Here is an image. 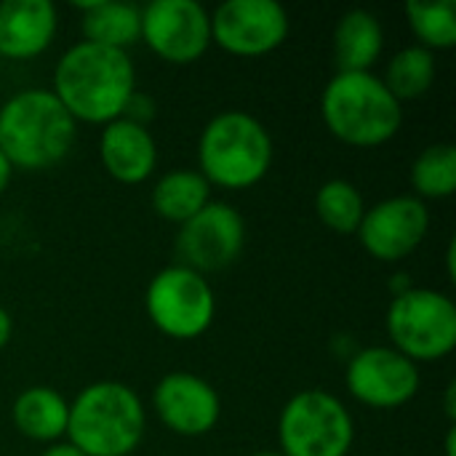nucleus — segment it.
Here are the masks:
<instances>
[{
    "label": "nucleus",
    "instance_id": "nucleus-30",
    "mask_svg": "<svg viewBox=\"0 0 456 456\" xmlns=\"http://www.w3.org/2000/svg\"><path fill=\"white\" fill-rule=\"evenodd\" d=\"M11 174H13V168H11V163L3 158V152H0V195L5 192V187H8V182H11Z\"/></svg>",
    "mask_w": 456,
    "mask_h": 456
},
{
    "label": "nucleus",
    "instance_id": "nucleus-5",
    "mask_svg": "<svg viewBox=\"0 0 456 456\" xmlns=\"http://www.w3.org/2000/svg\"><path fill=\"white\" fill-rule=\"evenodd\" d=\"M198 163L208 184L248 190L273 166V136L248 112L227 110L206 123L198 139Z\"/></svg>",
    "mask_w": 456,
    "mask_h": 456
},
{
    "label": "nucleus",
    "instance_id": "nucleus-22",
    "mask_svg": "<svg viewBox=\"0 0 456 456\" xmlns=\"http://www.w3.org/2000/svg\"><path fill=\"white\" fill-rule=\"evenodd\" d=\"M433 80H436V53L422 45L401 48L390 59L385 77H382V83L398 102L425 96L430 91Z\"/></svg>",
    "mask_w": 456,
    "mask_h": 456
},
{
    "label": "nucleus",
    "instance_id": "nucleus-31",
    "mask_svg": "<svg viewBox=\"0 0 456 456\" xmlns=\"http://www.w3.org/2000/svg\"><path fill=\"white\" fill-rule=\"evenodd\" d=\"M446 456H456V428L452 425L446 433Z\"/></svg>",
    "mask_w": 456,
    "mask_h": 456
},
{
    "label": "nucleus",
    "instance_id": "nucleus-17",
    "mask_svg": "<svg viewBox=\"0 0 456 456\" xmlns=\"http://www.w3.org/2000/svg\"><path fill=\"white\" fill-rule=\"evenodd\" d=\"M382 21L371 11L353 8L339 16L334 27V61L339 72H371V64L382 56Z\"/></svg>",
    "mask_w": 456,
    "mask_h": 456
},
{
    "label": "nucleus",
    "instance_id": "nucleus-29",
    "mask_svg": "<svg viewBox=\"0 0 456 456\" xmlns=\"http://www.w3.org/2000/svg\"><path fill=\"white\" fill-rule=\"evenodd\" d=\"M446 273H449V281H456V240H452L446 248Z\"/></svg>",
    "mask_w": 456,
    "mask_h": 456
},
{
    "label": "nucleus",
    "instance_id": "nucleus-10",
    "mask_svg": "<svg viewBox=\"0 0 456 456\" xmlns=\"http://www.w3.org/2000/svg\"><path fill=\"white\" fill-rule=\"evenodd\" d=\"M147 48L171 64H192L211 45V13L195 0H152L142 8Z\"/></svg>",
    "mask_w": 456,
    "mask_h": 456
},
{
    "label": "nucleus",
    "instance_id": "nucleus-28",
    "mask_svg": "<svg viewBox=\"0 0 456 456\" xmlns=\"http://www.w3.org/2000/svg\"><path fill=\"white\" fill-rule=\"evenodd\" d=\"M444 406H446V417L456 422V382H452L446 387V398H444Z\"/></svg>",
    "mask_w": 456,
    "mask_h": 456
},
{
    "label": "nucleus",
    "instance_id": "nucleus-1",
    "mask_svg": "<svg viewBox=\"0 0 456 456\" xmlns=\"http://www.w3.org/2000/svg\"><path fill=\"white\" fill-rule=\"evenodd\" d=\"M51 91L75 123L107 126L123 115L136 91V69L128 51L80 40L56 61Z\"/></svg>",
    "mask_w": 456,
    "mask_h": 456
},
{
    "label": "nucleus",
    "instance_id": "nucleus-24",
    "mask_svg": "<svg viewBox=\"0 0 456 456\" xmlns=\"http://www.w3.org/2000/svg\"><path fill=\"white\" fill-rule=\"evenodd\" d=\"M406 21L428 51H452L456 45V3L454 0H409Z\"/></svg>",
    "mask_w": 456,
    "mask_h": 456
},
{
    "label": "nucleus",
    "instance_id": "nucleus-20",
    "mask_svg": "<svg viewBox=\"0 0 456 456\" xmlns=\"http://www.w3.org/2000/svg\"><path fill=\"white\" fill-rule=\"evenodd\" d=\"M211 203V184L200 171L174 168L166 171L152 187V208L160 219L184 224Z\"/></svg>",
    "mask_w": 456,
    "mask_h": 456
},
{
    "label": "nucleus",
    "instance_id": "nucleus-27",
    "mask_svg": "<svg viewBox=\"0 0 456 456\" xmlns=\"http://www.w3.org/2000/svg\"><path fill=\"white\" fill-rule=\"evenodd\" d=\"M40 456H86L83 452H77L75 446H69V444H53V446H48L45 452Z\"/></svg>",
    "mask_w": 456,
    "mask_h": 456
},
{
    "label": "nucleus",
    "instance_id": "nucleus-32",
    "mask_svg": "<svg viewBox=\"0 0 456 456\" xmlns=\"http://www.w3.org/2000/svg\"><path fill=\"white\" fill-rule=\"evenodd\" d=\"M251 456H283L281 452H256V454H251Z\"/></svg>",
    "mask_w": 456,
    "mask_h": 456
},
{
    "label": "nucleus",
    "instance_id": "nucleus-18",
    "mask_svg": "<svg viewBox=\"0 0 456 456\" xmlns=\"http://www.w3.org/2000/svg\"><path fill=\"white\" fill-rule=\"evenodd\" d=\"M16 430L37 444H53L61 436H67V419H69V403L61 393L35 385L16 395L11 409Z\"/></svg>",
    "mask_w": 456,
    "mask_h": 456
},
{
    "label": "nucleus",
    "instance_id": "nucleus-19",
    "mask_svg": "<svg viewBox=\"0 0 456 456\" xmlns=\"http://www.w3.org/2000/svg\"><path fill=\"white\" fill-rule=\"evenodd\" d=\"M83 11V40L128 51L142 37V8L115 0H80L75 3Z\"/></svg>",
    "mask_w": 456,
    "mask_h": 456
},
{
    "label": "nucleus",
    "instance_id": "nucleus-12",
    "mask_svg": "<svg viewBox=\"0 0 456 456\" xmlns=\"http://www.w3.org/2000/svg\"><path fill=\"white\" fill-rule=\"evenodd\" d=\"M246 243V224L235 206L211 200L192 219L179 224L176 251L182 265L206 275L230 267Z\"/></svg>",
    "mask_w": 456,
    "mask_h": 456
},
{
    "label": "nucleus",
    "instance_id": "nucleus-25",
    "mask_svg": "<svg viewBox=\"0 0 456 456\" xmlns=\"http://www.w3.org/2000/svg\"><path fill=\"white\" fill-rule=\"evenodd\" d=\"M155 112H158V104L152 102V96H147V94H142V91H134L120 118H126V120H131V123H136V126L150 128V123L155 120Z\"/></svg>",
    "mask_w": 456,
    "mask_h": 456
},
{
    "label": "nucleus",
    "instance_id": "nucleus-6",
    "mask_svg": "<svg viewBox=\"0 0 456 456\" xmlns=\"http://www.w3.org/2000/svg\"><path fill=\"white\" fill-rule=\"evenodd\" d=\"M390 347L414 363H430L452 355L456 347L454 299L436 289H417L393 297L387 307Z\"/></svg>",
    "mask_w": 456,
    "mask_h": 456
},
{
    "label": "nucleus",
    "instance_id": "nucleus-13",
    "mask_svg": "<svg viewBox=\"0 0 456 456\" xmlns=\"http://www.w3.org/2000/svg\"><path fill=\"white\" fill-rule=\"evenodd\" d=\"M428 230V203L414 195H395L366 208L355 235L377 262H401L422 246Z\"/></svg>",
    "mask_w": 456,
    "mask_h": 456
},
{
    "label": "nucleus",
    "instance_id": "nucleus-26",
    "mask_svg": "<svg viewBox=\"0 0 456 456\" xmlns=\"http://www.w3.org/2000/svg\"><path fill=\"white\" fill-rule=\"evenodd\" d=\"M11 334H13V321H11L8 310L0 307V350L11 342Z\"/></svg>",
    "mask_w": 456,
    "mask_h": 456
},
{
    "label": "nucleus",
    "instance_id": "nucleus-11",
    "mask_svg": "<svg viewBox=\"0 0 456 456\" xmlns=\"http://www.w3.org/2000/svg\"><path fill=\"white\" fill-rule=\"evenodd\" d=\"M345 382L350 395L377 411L406 406L422 385L419 366L395 347L377 345L355 353L347 363Z\"/></svg>",
    "mask_w": 456,
    "mask_h": 456
},
{
    "label": "nucleus",
    "instance_id": "nucleus-2",
    "mask_svg": "<svg viewBox=\"0 0 456 456\" xmlns=\"http://www.w3.org/2000/svg\"><path fill=\"white\" fill-rule=\"evenodd\" d=\"M77 123L48 88H27L0 107V152L11 168L45 171L75 144Z\"/></svg>",
    "mask_w": 456,
    "mask_h": 456
},
{
    "label": "nucleus",
    "instance_id": "nucleus-3",
    "mask_svg": "<svg viewBox=\"0 0 456 456\" xmlns=\"http://www.w3.org/2000/svg\"><path fill=\"white\" fill-rule=\"evenodd\" d=\"M147 430L142 398L123 382H94L69 403L67 438L86 456H131Z\"/></svg>",
    "mask_w": 456,
    "mask_h": 456
},
{
    "label": "nucleus",
    "instance_id": "nucleus-16",
    "mask_svg": "<svg viewBox=\"0 0 456 456\" xmlns=\"http://www.w3.org/2000/svg\"><path fill=\"white\" fill-rule=\"evenodd\" d=\"M59 16L48 0L0 3V56L24 61L40 56L56 37Z\"/></svg>",
    "mask_w": 456,
    "mask_h": 456
},
{
    "label": "nucleus",
    "instance_id": "nucleus-9",
    "mask_svg": "<svg viewBox=\"0 0 456 456\" xmlns=\"http://www.w3.org/2000/svg\"><path fill=\"white\" fill-rule=\"evenodd\" d=\"M289 29L278 0H227L211 13V43L232 56H265L286 43Z\"/></svg>",
    "mask_w": 456,
    "mask_h": 456
},
{
    "label": "nucleus",
    "instance_id": "nucleus-15",
    "mask_svg": "<svg viewBox=\"0 0 456 456\" xmlns=\"http://www.w3.org/2000/svg\"><path fill=\"white\" fill-rule=\"evenodd\" d=\"M99 158L104 171L120 184H142L158 166V144L150 128L118 118L102 128Z\"/></svg>",
    "mask_w": 456,
    "mask_h": 456
},
{
    "label": "nucleus",
    "instance_id": "nucleus-8",
    "mask_svg": "<svg viewBox=\"0 0 456 456\" xmlns=\"http://www.w3.org/2000/svg\"><path fill=\"white\" fill-rule=\"evenodd\" d=\"M144 310L163 337L190 342L211 329L216 297L206 275L184 265H171L150 281Z\"/></svg>",
    "mask_w": 456,
    "mask_h": 456
},
{
    "label": "nucleus",
    "instance_id": "nucleus-4",
    "mask_svg": "<svg viewBox=\"0 0 456 456\" xmlns=\"http://www.w3.org/2000/svg\"><path fill=\"white\" fill-rule=\"evenodd\" d=\"M326 128L350 147H379L403 123L401 102L374 72H337L321 94Z\"/></svg>",
    "mask_w": 456,
    "mask_h": 456
},
{
    "label": "nucleus",
    "instance_id": "nucleus-7",
    "mask_svg": "<svg viewBox=\"0 0 456 456\" xmlns=\"http://www.w3.org/2000/svg\"><path fill=\"white\" fill-rule=\"evenodd\" d=\"M278 444L283 456H347L355 444V422L337 395L302 390L281 411Z\"/></svg>",
    "mask_w": 456,
    "mask_h": 456
},
{
    "label": "nucleus",
    "instance_id": "nucleus-23",
    "mask_svg": "<svg viewBox=\"0 0 456 456\" xmlns=\"http://www.w3.org/2000/svg\"><path fill=\"white\" fill-rule=\"evenodd\" d=\"M315 214L337 235H355L366 214L361 190L347 179H329L315 192Z\"/></svg>",
    "mask_w": 456,
    "mask_h": 456
},
{
    "label": "nucleus",
    "instance_id": "nucleus-14",
    "mask_svg": "<svg viewBox=\"0 0 456 456\" xmlns=\"http://www.w3.org/2000/svg\"><path fill=\"white\" fill-rule=\"evenodd\" d=\"M152 406L158 419L184 438L211 433L222 417V401L214 385L190 371L166 374L152 393Z\"/></svg>",
    "mask_w": 456,
    "mask_h": 456
},
{
    "label": "nucleus",
    "instance_id": "nucleus-21",
    "mask_svg": "<svg viewBox=\"0 0 456 456\" xmlns=\"http://www.w3.org/2000/svg\"><path fill=\"white\" fill-rule=\"evenodd\" d=\"M411 187L419 200H446L456 192V147L438 142L425 147L411 163Z\"/></svg>",
    "mask_w": 456,
    "mask_h": 456
}]
</instances>
